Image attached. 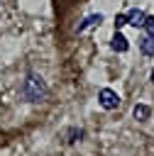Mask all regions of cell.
Instances as JSON below:
<instances>
[{
    "mask_svg": "<svg viewBox=\"0 0 154 156\" xmlns=\"http://www.w3.org/2000/svg\"><path fill=\"white\" fill-rule=\"evenodd\" d=\"M20 93H22V98H24L27 102H42V100L49 95V90H46L42 76H37V73H27V78L22 80Z\"/></svg>",
    "mask_w": 154,
    "mask_h": 156,
    "instance_id": "cell-1",
    "label": "cell"
},
{
    "mask_svg": "<svg viewBox=\"0 0 154 156\" xmlns=\"http://www.w3.org/2000/svg\"><path fill=\"white\" fill-rule=\"evenodd\" d=\"M98 102H100L103 110H117L120 95H117L112 88H100V90H98Z\"/></svg>",
    "mask_w": 154,
    "mask_h": 156,
    "instance_id": "cell-2",
    "label": "cell"
},
{
    "mask_svg": "<svg viewBox=\"0 0 154 156\" xmlns=\"http://www.w3.org/2000/svg\"><path fill=\"white\" fill-rule=\"evenodd\" d=\"M144 17H147V15H144L142 10H130V12H127V24H132V27L137 29V27L144 24Z\"/></svg>",
    "mask_w": 154,
    "mask_h": 156,
    "instance_id": "cell-3",
    "label": "cell"
},
{
    "mask_svg": "<svg viewBox=\"0 0 154 156\" xmlns=\"http://www.w3.org/2000/svg\"><path fill=\"white\" fill-rule=\"evenodd\" d=\"M139 51H142L144 56H154V37L144 34V37L139 39Z\"/></svg>",
    "mask_w": 154,
    "mask_h": 156,
    "instance_id": "cell-4",
    "label": "cell"
},
{
    "mask_svg": "<svg viewBox=\"0 0 154 156\" xmlns=\"http://www.w3.org/2000/svg\"><path fill=\"white\" fill-rule=\"evenodd\" d=\"M100 22H103V15H88V17H86V20H83V22L76 27V32H86L88 27H93V24H100Z\"/></svg>",
    "mask_w": 154,
    "mask_h": 156,
    "instance_id": "cell-5",
    "label": "cell"
},
{
    "mask_svg": "<svg viewBox=\"0 0 154 156\" xmlns=\"http://www.w3.org/2000/svg\"><path fill=\"white\" fill-rule=\"evenodd\" d=\"M110 46H112L115 51H120V54H122V51H127V46H130V44H127V39H125L120 32H115V34H112V41H110Z\"/></svg>",
    "mask_w": 154,
    "mask_h": 156,
    "instance_id": "cell-6",
    "label": "cell"
},
{
    "mask_svg": "<svg viewBox=\"0 0 154 156\" xmlns=\"http://www.w3.org/2000/svg\"><path fill=\"white\" fill-rule=\"evenodd\" d=\"M132 115H134V119H139V122H144V119H149V115H152V110H149L147 105H134V110H132Z\"/></svg>",
    "mask_w": 154,
    "mask_h": 156,
    "instance_id": "cell-7",
    "label": "cell"
},
{
    "mask_svg": "<svg viewBox=\"0 0 154 156\" xmlns=\"http://www.w3.org/2000/svg\"><path fill=\"white\" fill-rule=\"evenodd\" d=\"M142 29H144L149 37H154V17H152V15H147V17H144V24H142Z\"/></svg>",
    "mask_w": 154,
    "mask_h": 156,
    "instance_id": "cell-8",
    "label": "cell"
},
{
    "mask_svg": "<svg viewBox=\"0 0 154 156\" xmlns=\"http://www.w3.org/2000/svg\"><path fill=\"white\" fill-rule=\"evenodd\" d=\"M127 24V15H117L115 17V29H120V27H125Z\"/></svg>",
    "mask_w": 154,
    "mask_h": 156,
    "instance_id": "cell-9",
    "label": "cell"
},
{
    "mask_svg": "<svg viewBox=\"0 0 154 156\" xmlns=\"http://www.w3.org/2000/svg\"><path fill=\"white\" fill-rule=\"evenodd\" d=\"M149 78H152V83H154V68H152V73H149Z\"/></svg>",
    "mask_w": 154,
    "mask_h": 156,
    "instance_id": "cell-10",
    "label": "cell"
}]
</instances>
